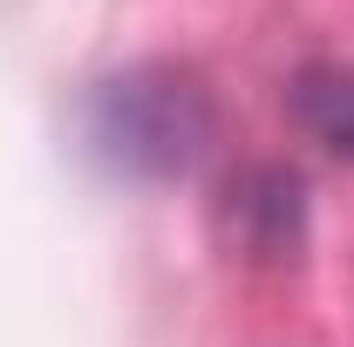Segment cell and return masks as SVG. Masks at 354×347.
<instances>
[{
  "label": "cell",
  "instance_id": "obj_1",
  "mask_svg": "<svg viewBox=\"0 0 354 347\" xmlns=\"http://www.w3.org/2000/svg\"><path fill=\"white\" fill-rule=\"evenodd\" d=\"M198 95L184 82H116L102 95V123L95 136L123 150V164H150V171H171L198 150Z\"/></svg>",
  "mask_w": 354,
  "mask_h": 347
},
{
  "label": "cell",
  "instance_id": "obj_2",
  "mask_svg": "<svg viewBox=\"0 0 354 347\" xmlns=\"http://www.w3.org/2000/svg\"><path fill=\"white\" fill-rule=\"evenodd\" d=\"M300 116L313 123V136L327 150H348L354 157V75L313 68L307 82H300Z\"/></svg>",
  "mask_w": 354,
  "mask_h": 347
}]
</instances>
